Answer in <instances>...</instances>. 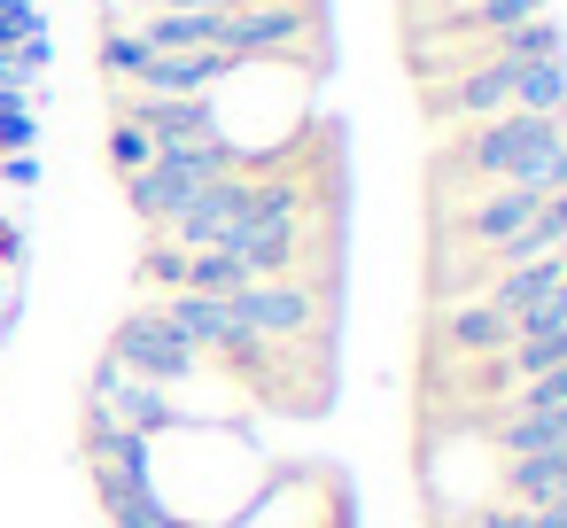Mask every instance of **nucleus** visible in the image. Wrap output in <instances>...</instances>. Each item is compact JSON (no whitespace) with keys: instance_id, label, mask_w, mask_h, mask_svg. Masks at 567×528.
<instances>
[{"instance_id":"1","label":"nucleus","mask_w":567,"mask_h":528,"mask_svg":"<svg viewBox=\"0 0 567 528\" xmlns=\"http://www.w3.org/2000/svg\"><path fill=\"white\" fill-rule=\"evenodd\" d=\"M451 164L474 172V179H497V187L559 195L567 187V117H520V110H505V117L474 125Z\"/></svg>"},{"instance_id":"2","label":"nucleus","mask_w":567,"mask_h":528,"mask_svg":"<svg viewBox=\"0 0 567 528\" xmlns=\"http://www.w3.org/2000/svg\"><path fill=\"white\" fill-rule=\"evenodd\" d=\"M218 249H226L249 280H280V272L296 265V249H303V179H257L249 210L226 226Z\"/></svg>"},{"instance_id":"3","label":"nucleus","mask_w":567,"mask_h":528,"mask_svg":"<svg viewBox=\"0 0 567 528\" xmlns=\"http://www.w3.org/2000/svg\"><path fill=\"white\" fill-rule=\"evenodd\" d=\"M234 172V148L226 141H210V148H164L148 172H133L125 179V195H133V210L148 218V226H172L210 179H226Z\"/></svg>"},{"instance_id":"4","label":"nucleus","mask_w":567,"mask_h":528,"mask_svg":"<svg viewBox=\"0 0 567 528\" xmlns=\"http://www.w3.org/2000/svg\"><path fill=\"white\" fill-rule=\"evenodd\" d=\"M311 9L303 0H249V9H226L218 17V55L226 63H257V55H288L311 40Z\"/></svg>"},{"instance_id":"5","label":"nucleus","mask_w":567,"mask_h":528,"mask_svg":"<svg viewBox=\"0 0 567 528\" xmlns=\"http://www.w3.org/2000/svg\"><path fill=\"white\" fill-rule=\"evenodd\" d=\"M110 358L133 373V381H156V389H172V381H187L195 373V342L164 319V303H148V311H133L125 327H117V342H110Z\"/></svg>"},{"instance_id":"6","label":"nucleus","mask_w":567,"mask_h":528,"mask_svg":"<svg viewBox=\"0 0 567 528\" xmlns=\"http://www.w3.org/2000/svg\"><path fill=\"white\" fill-rule=\"evenodd\" d=\"M234 311H241V327H249L257 342H296V334L319 327V288L296 280V272L249 280V288H234Z\"/></svg>"},{"instance_id":"7","label":"nucleus","mask_w":567,"mask_h":528,"mask_svg":"<svg viewBox=\"0 0 567 528\" xmlns=\"http://www.w3.org/2000/svg\"><path fill=\"white\" fill-rule=\"evenodd\" d=\"M249 195H257V179L234 164V172H226V179H210V187H203V195H195V203H187V210L164 226V234H172L187 257H195V249H218V241H226V226L249 210Z\"/></svg>"},{"instance_id":"8","label":"nucleus","mask_w":567,"mask_h":528,"mask_svg":"<svg viewBox=\"0 0 567 528\" xmlns=\"http://www.w3.org/2000/svg\"><path fill=\"white\" fill-rule=\"evenodd\" d=\"M164 319L195 342V358H203V350H218V358H249V350H257V334H249L241 311H234V296H195V288H179V296L164 303Z\"/></svg>"},{"instance_id":"9","label":"nucleus","mask_w":567,"mask_h":528,"mask_svg":"<svg viewBox=\"0 0 567 528\" xmlns=\"http://www.w3.org/2000/svg\"><path fill=\"white\" fill-rule=\"evenodd\" d=\"M125 117L156 141V156L164 148H210L218 141V117H210V102H179V94H133L125 102Z\"/></svg>"},{"instance_id":"10","label":"nucleus","mask_w":567,"mask_h":528,"mask_svg":"<svg viewBox=\"0 0 567 528\" xmlns=\"http://www.w3.org/2000/svg\"><path fill=\"white\" fill-rule=\"evenodd\" d=\"M536 210H544V195H536V187H489V195L458 218V234H466L474 249H505V241H513Z\"/></svg>"},{"instance_id":"11","label":"nucleus","mask_w":567,"mask_h":528,"mask_svg":"<svg viewBox=\"0 0 567 528\" xmlns=\"http://www.w3.org/2000/svg\"><path fill=\"white\" fill-rule=\"evenodd\" d=\"M435 334H443L451 350H466V358H489V350H505V342H513V319H505L489 296H458V303L435 319Z\"/></svg>"},{"instance_id":"12","label":"nucleus","mask_w":567,"mask_h":528,"mask_svg":"<svg viewBox=\"0 0 567 528\" xmlns=\"http://www.w3.org/2000/svg\"><path fill=\"white\" fill-rule=\"evenodd\" d=\"M551 0H466V9H451V17H435V24H420V40H466V32H513V24H528V17H544Z\"/></svg>"},{"instance_id":"13","label":"nucleus","mask_w":567,"mask_h":528,"mask_svg":"<svg viewBox=\"0 0 567 528\" xmlns=\"http://www.w3.org/2000/svg\"><path fill=\"white\" fill-rule=\"evenodd\" d=\"M505 497L513 505H559L567 497V443L536 458H505Z\"/></svg>"},{"instance_id":"14","label":"nucleus","mask_w":567,"mask_h":528,"mask_svg":"<svg viewBox=\"0 0 567 528\" xmlns=\"http://www.w3.org/2000/svg\"><path fill=\"white\" fill-rule=\"evenodd\" d=\"M559 24L551 17H528V24H513V32H489V63H505V71H520V63H559Z\"/></svg>"},{"instance_id":"15","label":"nucleus","mask_w":567,"mask_h":528,"mask_svg":"<svg viewBox=\"0 0 567 528\" xmlns=\"http://www.w3.org/2000/svg\"><path fill=\"white\" fill-rule=\"evenodd\" d=\"M489 435H497V451H505V458H536V451H559V443H567V404H559V412H505V420H497Z\"/></svg>"},{"instance_id":"16","label":"nucleus","mask_w":567,"mask_h":528,"mask_svg":"<svg viewBox=\"0 0 567 528\" xmlns=\"http://www.w3.org/2000/svg\"><path fill=\"white\" fill-rule=\"evenodd\" d=\"M513 110L520 117H567V63H520L513 71Z\"/></svg>"},{"instance_id":"17","label":"nucleus","mask_w":567,"mask_h":528,"mask_svg":"<svg viewBox=\"0 0 567 528\" xmlns=\"http://www.w3.org/2000/svg\"><path fill=\"white\" fill-rule=\"evenodd\" d=\"M102 505H110V520H117V528H179V520L156 505V489H148V482H117V489H102Z\"/></svg>"},{"instance_id":"18","label":"nucleus","mask_w":567,"mask_h":528,"mask_svg":"<svg viewBox=\"0 0 567 528\" xmlns=\"http://www.w3.org/2000/svg\"><path fill=\"white\" fill-rule=\"evenodd\" d=\"M110 164L133 179V172H148V164H156V141H148L133 117H117V125H110Z\"/></svg>"},{"instance_id":"19","label":"nucleus","mask_w":567,"mask_h":528,"mask_svg":"<svg viewBox=\"0 0 567 528\" xmlns=\"http://www.w3.org/2000/svg\"><path fill=\"white\" fill-rule=\"evenodd\" d=\"M32 102L24 94H0V148H9V156H32Z\"/></svg>"},{"instance_id":"20","label":"nucleus","mask_w":567,"mask_h":528,"mask_svg":"<svg viewBox=\"0 0 567 528\" xmlns=\"http://www.w3.org/2000/svg\"><path fill=\"white\" fill-rule=\"evenodd\" d=\"M559 404H567V365H551V373L513 389V412H559Z\"/></svg>"},{"instance_id":"21","label":"nucleus","mask_w":567,"mask_h":528,"mask_svg":"<svg viewBox=\"0 0 567 528\" xmlns=\"http://www.w3.org/2000/svg\"><path fill=\"white\" fill-rule=\"evenodd\" d=\"M141 272H148L156 288H187V249H179V241H156V249L141 257Z\"/></svg>"},{"instance_id":"22","label":"nucleus","mask_w":567,"mask_h":528,"mask_svg":"<svg viewBox=\"0 0 567 528\" xmlns=\"http://www.w3.org/2000/svg\"><path fill=\"white\" fill-rule=\"evenodd\" d=\"M32 32H40L32 0H0V48H17V40H32Z\"/></svg>"},{"instance_id":"23","label":"nucleus","mask_w":567,"mask_h":528,"mask_svg":"<svg viewBox=\"0 0 567 528\" xmlns=\"http://www.w3.org/2000/svg\"><path fill=\"white\" fill-rule=\"evenodd\" d=\"M164 9H218L226 17V9H249V0H164Z\"/></svg>"},{"instance_id":"24","label":"nucleus","mask_w":567,"mask_h":528,"mask_svg":"<svg viewBox=\"0 0 567 528\" xmlns=\"http://www.w3.org/2000/svg\"><path fill=\"white\" fill-rule=\"evenodd\" d=\"M0 257H24V234H17L9 218H0Z\"/></svg>"}]
</instances>
